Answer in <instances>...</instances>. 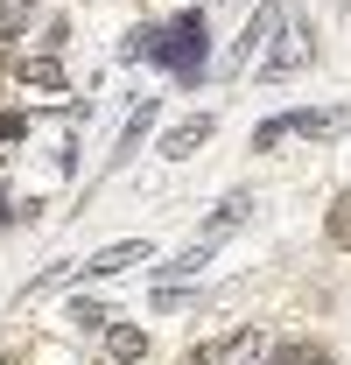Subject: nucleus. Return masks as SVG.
I'll return each instance as SVG.
<instances>
[{"instance_id": "1", "label": "nucleus", "mask_w": 351, "mask_h": 365, "mask_svg": "<svg viewBox=\"0 0 351 365\" xmlns=\"http://www.w3.org/2000/svg\"><path fill=\"white\" fill-rule=\"evenodd\" d=\"M120 56H148V63H169L183 85H197L204 71H211V29H204V7H190V14H176L169 29H133Z\"/></svg>"}, {"instance_id": "2", "label": "nucleus", "mask_w": 351, "mask_h": 365, "mask_svg": "<svg viewBox=\"0 0 351 365\" xmlns=\"http://www.w3.org/2000/svg\"><path fill=\"white\" fill-rule=\"evenodd\" d=\"M351 127V106H323V113H274L253 127V148H281V140H337Z\"/></svg>"}, {"instance_id": "3", "label": "nucleus", "mask_w": 351, "mask_h": 365, "mask_svg": "<svg viewBox=\"0 0 351 365\" xmlns=\"http://www.w3.org/2000/svg\"><path fill=\"white\" fill-rule=\"evenodd\" d=\"M302 63H309V21H281V43L267 49V56L253 63V71H260L267 85H274V78H295Z\"/></svg>"}, {"instance_id": "4", "label": "nucleus", "mask_w": 351, "mask_h": 365, "mask_svg": "<svg viewBox=\"0 0 351 365\" xmlns=\"http://www.w3.org/2000/svg\"><path fill=\"white\" fill-rule=\"evenodd\" d=\"M281 21H288V7H281V0H260V7H253V21L239 29V49H232V63H260V49L281 36Z\"/></svg>"}, {"instance_id": "5", "label": "nucleus", "mask_w": 351, "mask_h": 365, "mask_svg": "<svg viewBox=\"0 0 351 365\" xmlns=\"http://www.w3.org/2000/svg\"><path fill=\"white\" fill-rule=\"evenodd\" d=\"M141 260H155V246H148V239H113V246H98V253L85 260V274H91V281H106V274L141 267Z\"/></svg>"}, {"instance_id": "6", "label": "nucleus", "mask_w": 351, "mask_h": 365, "mask_svg": "<svg viewBox=\"0 0 351 365\" xmlns=\"http://www.w3.org/2000/svg\"><path fill=\"white\" fill-rule=\"evenodd\" d=\"M246 218H253V197H246V190H232V197H225L218 211H211V218L197 225V239H204V246H225V239H232V232L246 225Z\"/></svg>"}, {"instance_id": "7", "label": "nucleus", "mask_w": 351, "mask_h": 365, "mask_svg": "<svg viewBox=\"0 0 351 365\" xmlns=\"http://www.w3.org/2000/svg\"><path fill=\"white\" fill-rule=\"evenodd\" d=\"M211 134H218V120H211V113H197V120H183V127H169V134H162V155H169V162H190Z\"/></svg>"}, {"instance_id": "8", "label": "nucleus", "mask_w": 351, "mask_h": 365, "mask_svg": "<svg viewBox=\"0 0 351 365\" xmlns=\"http://www.w3.org/2000/svg\"><path fill=\"white\" fill-rule=\"evenodd\" d=\"M106 351H113L120 365L148 359V330H133V323H106Z\"/></svg>"}, {"instance_id": "9", "label": "nucleus", "mask_w": 351, "mask_h": 365, "mask_svg": "<svg viewBox=\"0 0 351 365\" xmlns=\"http://www.w3.org/2000/svg\"><path fill=\"white\" fill-rule=\"evenodd\" d=\"M148 127H155V98H141V106H133V120H127V134H120V148H113V162H127L133 148L148 140Z\"/></svg>"}, {"instance_id": "10", "label": "nucleus", "mask_w": 351, "mask_h": 365, "mask_svg": "<svg viewBox=\"0 0 351 365\" xmlns=\"http://www.w3.org/2000/svg\"><path fill=\"white\" fill-rule=\"evenodd\" d=\"M21 85H36V91H63V63H56V56H29V63H21Z\"/></svg>"}, {"instance_id": "11", "label": "nucleus", "mask_w": 351, "mask_h": 365, "mask_svg": "<svg viewBox=\"0 0 351 365\" xmlns=\"http://www.w3.org/2000/svg\"><path fill=\"white\" fill-rule=\"evenodd\" d=\"M78 274H85V260H56V267H43L36 281H29V295H21V302H36V295H49V288H63V281H78Z\"/></svg>"}, {"instance_id": "12", "label": "nucleus", "mask_w": 351, "mask_h": 365, "mask_svg": "<svg viewBox=\"0 0 351 365\" xmlns=\"http://www.w3.org/2000/svg\"><path fill=\"white\" fill-rule=\"evenodd\" d=\"M63 317H71V330H85V337H91V330H106V323H113V309H106V302H91V295H78Z\"/></svg>"}, {"instance_id": "13", "label": "nucleus", "mask_w": 351, "mask_h": 365, "mask_svg": "<svg viewBox=\"0 0 351 365\" xmlns=\"http://www.w3.org/2000/svg\"><path fill=\"white\" fill-rule=\"evenodd\" d=\"M330 246H345V253H351V190L330 204Z\"/></svg>"}, {"instance_id": "14", "label": "nucleus", "mask_w": 351, "mask_h": 365, "mask_svg": "<svg viewBox=\"0 0 351 365\" xmlns=\"http://www.w3.org/2000/svg\"><path fill=\"white\" fill-rule=\"evenodd\" d=\"M29 134V120H21V113H0V140H21Z\"/></svg>"}, {"instance_id": "15", "label": "nucleus", "mask_w": 351, "mask_h": 365, "mask_svg": "<svg viewBox=\"0 0 351 365\" xmlns=\"http://www.w3.org/2000/svg\"><path fill=\"white\" fill-rule=\"evenodd\" d=\"M0 218H21V211H14V204H7V197H0Z\"/></svg>"}, {"instance_id": "16", "label": "nucleus", "mask_w": 351, "mask_h": 365, "mask_svg": "<svg viewBox=\"0 0 351 365\" xmlns=\"http://www.w3.org/2000/svg\"><path fill=\"white\" fill-rule=\"evenodd\" d=\"M0 365H14V359H7V351H0Z\"/></svg>"}, {"instance_id": "17", "label": "nucleus", "mask_w": 351, "mask_h": 365, "mask_svg": "<svg viewBox=\"0 0 351 365\" xmlns=\"http://www.w3.org/2000/svg\"><path fill=\"white\" fill-rule=\"evenodd\" d=\"M309 365H330V359H309Z\"/></svg>"}, {"instance_id": "18", "label": "nucleus", "mask_w": 351, "mask_h": 365, "mask_svg": "<svg viewBox=\"0 0 351 365\" xmlns=\"http://www.w3.org/2000/svg\"><path fill=\"white\" fill-rule=\"evenodd\" d=\"M345 7H351V0H345Z\"/></svg>"}]
</instances>
